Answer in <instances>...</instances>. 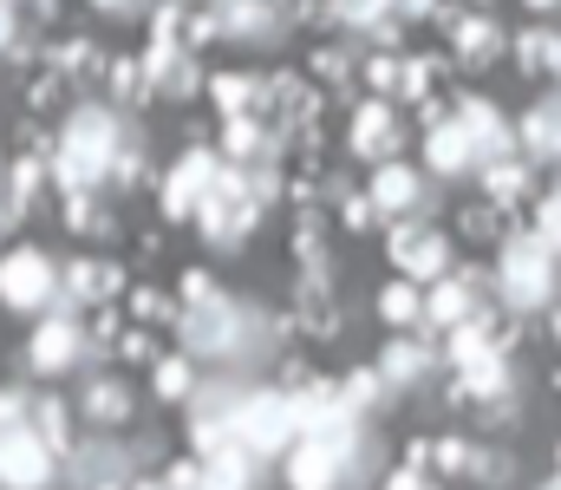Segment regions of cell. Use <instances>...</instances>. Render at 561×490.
<instances>
[{
  "label": "cell",
  "mask_w": 561,
  "mask_h": 490,
  "mask_svg": "<svg viewBox=\"0 0 561 490\" xmlns=\"http://www.w3.org/2000/svg\"><path fill=\"white\" fill-rule=\"evenodd\" d=\"M523 7H536V13H556L561 0H523Z\"/></svg>",
  "instance_id": "obj_33"
},
{
  "label": "cell",
  "mask_w": 561,
  "mask_h": 490,
  "mask_svg": "<svg viewBox=\"0 0 561 490\" xmlns=\"http://www.w3.org/2000/svg\"><path fill=\"white\" fill-rule=\"evenodd\" d=\"M340 392H346V406H353V412H366V406H373L379 392H392V386H386L379 373H353V379H340Z\"/></svg>",
  "instance_id": "obj_26"
},
{
  "label": "cell",
  "mask_w": 561,
  "mask_h": 490,
  "mask_svg": "<svg viewBox=\"0 0 561 490\" xmlns=\"http://www.w3.org/2000/svg\"><path fill=\"white\" fill-rule=\"evenodd\" d=\"M392 269L405 282H444L450 275V242L437 229H424V223H399L392 229Z\"/></svg>",
  "instance_id": "obj_6"
},
{
  "label": "cell",
  "mask_w": 561,
  "mask_h": 490,
  "mask_svg": "<svg viewBox=\"0 0 561 490\" xmlns=\"http://www.w3.org/2000/svg\"><path fill=\"white\" fill-rule=\"evenodd\" d=\"M216 26L229 39H242V46H280L287 39V13H280L275 0H222Z\"/></svg>",
  "instance_id": "obj_8"
},
{
  "label": "cell",
  "mask_w": 561,
  "mask_h": 490,
  "mask_svg": "<svg viewBox=\"0 0 561 490\" xmlns=\"http://www.w3.org/2000/svg\"><path fill=\"white\" fill-rule=\"evenodd\" d=\"M549 333H556V346H561V308H556V315H549Z\"/></svg>",
  "instance_id": "obj_34"
},
{
  "label": "cell",
  "mask_w": 561,
  "mask_h": 490,
  "mask_svg": "<svg viewBox=\"0 0 561 490\" xmlns=\"http://www.w3.org/2000/svg\"><path fill=\"white\" fill-rule=\"evenodd\" d=\"M386 490H431V485H424V471H419V465H399V471L386 478Z\"/></svg>",
  "instance_id": "obj_30"
},
{
  "label": "cell",
  "mask_w": 561,
  "mask_h": 490,
  "mask_svg": "<svg viewBox=\"0 0 561 490\" xmlns=\"http://www.w3.org/2000/svg\"><path fill=\"white\" fill-rule=\"evenodd\" d=\"M556 282H561V255L542 236H510L496 249V295L510 315L523 308H556Z\"/></svg>",
  "instance_id": "obj_3"
},
{
  "label": "cell",
  "mask_w": 561,
  "mask_h": 490,
  "mask_svg": "<svg viewBox=\"0 0 561 490\" xmlns=\"http://www.w3.org/2000/svg\"><path fill=\"white\" fill-rule=\"evenodd\" d=\"M470 138H477V151H483V163L496 158H516V132H510V118L490 105V99H457V112H450Z\"/></svg>",
  "instance_id": "obj_9"
},
{
  "label": "cell",
  "mask_w": 561,
  "mask_h": 490,
  "mask_svg": "<svg viewBox=\"0 0 561 490\" xmlns=\"http://www.w3.org/2000/svg\"><path fill=\"white\" fill-rule=\"evenodd\" d=\"M523 145H529V158L561 163V92H549V99L529 105V118H523Z\"/></svg>",
  "instance_id": "obj_17"
},
{
  "label": "cell",
  "mask_w": 561,
  "mask_h": 490,
  "mask_svg": "<svg viewBox=\"0 0 561 490\" xmlns=\"http://www.w3.org/2000/svg\"><path fill=\"white\" fill-rule=\"evenodd\" d=\"M203 490H262V458H249L242 445L209 452V465H203Z\"/></svg>",
  "instance_id": "obj_16"
},
{
  "label": "cell",
  "mask_w": 561,
  "mask_h": 490,
  "mask_svg": "<svg viewBox=\"0 0 561 490\" xmlns=\"http://www.w3.org/2000/svg\"><path fill=\"white\" fill-rule=\"evenodd\" d=\"M366 86H373V92H399V59H392V53H379V59L366 66Z\"/></svg>",
  "instance_id": "obj_28"
},
{
  "label": "cell",
  "mask_w": 561,
  "mask_h": 490,
  "mask_svg": "<svg viewBox=\"0 0 561 490\" xmlns=\"http://www.w3.org/2000/svg\"><path fill=\"white\" fill-rule=\"evenodd\" d=\"M373 445L359 438V425H340V432H300L287 445V485L294 490H353L366 485V465Z\"/></svg>",
  "instance_id": "obj_1"
},
{
  "label": "cell",
  "mask_w": 561,
  "mask_h": 490,
  "mask_svg": "<svg viewBox=\"0 0 561 490\" xmlns=\"http://www.w3.org/2000/svg\"><path fill=\"white\" fill-rule=\"evenodd\" d=\"M209 183H216V163L203 158V151H196V158H183V170L170 176V209H196V203L209 196Z\"/></svg>",
  "instance_id": "obj_21"
},
{
  "label": "cell",
  "mask_w": 561,
  "mask_h": 490,
  "mask_svg": "<svg viewBox=\"0 0 561 490\" xmlns=\"http://www.w3.org/2000/svg\"><path fill=\"white\" fill-rule=\"evenodd\" d=\"M333 20L340 26H359V33H373V39H399V0H333Z\"/></svg>",
  "instance_id": "obj_18"
},
{
  "label": "cell",
  "mask_w": 561,
  "mask_h": 490,
  "mask_svg": "<svg viewBox=\"0 0 561 490\" xmlns=\"http://www.w3.org/2000/svg\"><path fill=\"white\" fill-rule=\"evenodd\" d=\"M255 216H262L255 176H216V183H209V196H203V229H209L216 242H242V236L255 229Z\"/></svg>",
  "instance_id": "obj_5"
},
{
  "label": "cell",
  "mask_w": 561,
  "mask_h": 490,
  "mask_svg": "<svg viewBox=\"0 0 561 490\" xmlns=\"http://www.w3.org/2000/svg\"><path fill=\"white\" fill-rule=\"evenodd\" d=\"M366 196H373V209H386V216H419L424 209V176L412 163H379Z\"/></svg>",
  "instance_id": "obj_11"
},
{
  "label": "cell",
  "mask_w": 561,
  "mask_h": 490,
  "mask_svg": "<svg viewBox=\"0 0 561 490\" xmlns=\"http://www.w3.org/2000/svg\"><path fill=\"white\" fill-rule=\"evenodd\" d=\"M470 7H496V0H470Z\"/></svg>",
  "instance_id": "obj_35"
},
{
  "label": "cell",
  "mask_w": 561,
  "mask_h": 490,
  "mask_svg": "<svg viewBox=\"0 0 561 490\" xmlns=\"http://www.w3.org/2000/svg\"><path fill=\"white\" fill-rule=\"evenodd\" d=\"M444 0H399V20H424V13H437Z\"/></svg>",
  "instance_id": "obj_31"
},
{
  "label": "cell",
  "mask_w": 561,
  "mask_h": 490,
  "mask_svg": "<svg viewBox=\"0 0 561 490\" xmlns=\"http://www.w3.org/2000/svg\"><path fill=\"white\" fill-rule=\"evenodd\" d=\"M346 145H353V158H366V163H392V151H399V112H392L386 99L353 105V118H346Z\"/></svg>",
  "instance_id": "obj_7"
},
{
  "label": "cell",
  "mask_w": 561,
  "mask_h": 490,
  "mask_svg": "<svg viewBox=\"0 0 561 490\" xmlns=\"http://www.w3.org/2000/svg\"><path fill=\"white\" fill-rule=\"evenodd\" d=\"M431 458H437L450 478H477V485H503V478H510V465H503L490 445H463V438H444V445H431Z\"/></svg>",
  "instance_id": "obj_13"
},
{
  "label": "cell",
  "mask_w": 561,
  "mask_h": 490,
  "mask_svg": "<svg viewBox=\"0 0 561 490\" xmlns=\"http://www.w3.org/2000/svg\"><path fill=\"white\" fill-rule=\"evenodd\" d=\"M516 66H523V72H536V79H556V66H561V33H549V26H529V33H516Z\"/></svg>",
  "instance_id": "obj_20"
},
{
  "label": "cell",
  "mask_w": 561,
  "mask_h": 490,
  "mask_svg": "<svg viewBox=\"0 0 561 490\" xmlns=\"http://www.w3.org/2000/svg\"><path fill=\"white\" fill-rule=\"evenodd\" d=\"M556 458H561V452H556Z\"/></svg>",
  "instance_id": "obj_37"
},
{
  "label": "cell",
  "mask_w": 561,
  "mask_h": 490,
  "mask_svg": "<svg viewBox=\"0 0 561 490\" xmlns=\"http://www.w3.org/2000/svg\"><path fill=\"white\" fill-rule=\"evenodd\" d=\"M255 99H262V86H255V79H242V72H222V79H216V105H222V112L249 118V105H255Z\"/></svg>",
  "instance_id": "obj_24"
},
{
  "label": "cell",
  "mask_w": 561,
  "mask_h": 490,
  "mask_svg": "<svg viewBox=\"0 0 561 490\" xmlns=\"http://www.w3.org/2000/svg\"><path fill=\"white\" fill-rule=\"evenodd\" d=\"M229 151H236L242 163L249 158H275V145H268V132H262L255 118H236V125H229Z\"/></svg>",
  "instance_id": "obj_25"
},
{
  "label": "cell",
  "mask_w": 561,
  "mask_h": 490,
  "mask_svg": "<svg viewBox=\"0 0 561 490\" xmlns=\"http://www.w3.org/2000/svg\"><path fill=\"white\" fill-rule=\"evenodd\" d=\"M379 315H386L392 327H419V321H424V295H419V282H405V275H399V282H392V288L379 295Z\"/></svg>",
  "instance_id": "obj_23"
},
{
  "label": "cell",
  "mask_w": 561,
  "mask_h": 490,
  "mask_svg": "<svg viewBox=\"0 0 561 490\" xmlns=\"http://www.w3.org/2000/svg\"><path fill=\"white\" fill-rule=\"evenodd\" d=\"M163 392H190V366H163Z\"/></svg>",
  "instance_id": "obj_32"
},
{
  "label": "cell",
  "mask_w": 561,
  "mask_h": 490,
  "mask_svg": "<svg viewBox=\"0 0 561 490\" xmlns=\"http://www.w3.org/2000/svg\"><path fill=\"white\" fill-rule=\"evenodd\" d=\"M496 53H503L496 20H483V13H457V20H450V59H457V66H490Z\"/></svg>",
  "instance_id": "obj_14"
},
{
  "label": "cell",
  "mask_w": 561,
  "mask_h": 490,
  "mask_svg": "<svg viewBox=\"0 0 561 490\" xmlns=\"http://www.w3.org/2000/svg\"><path fill=\"white\" fill-rule=\"evenodd\" d=\"M300 432H294V399L287 392H242V406H236V419H229V445H242L249 458H275L287 452Z\"/></svg>",
  "instance_id": "obj_4"
},
{
  "label": "cell",
  "mask_w": 561,
  "mask_h": 490,
  "mask_svg": "<svg viewBox=\"0 0 561 490\" xmlns=\"http://www.w3.org/2000/svg\"><path fill=\"white\" fill-rule=\"evenodd\" d=\"M424 163H431L437 176H470V170H483V151H477V138H470L457 118H444V125L424 132Z\"/></svg>",
  "instance_id": "obj_10"
},
{
  "label": "cell",
  "mask_w": 561,
  "mask_h": 490,
  "mask_svg": "<svg viewBox=\"0 0 561 490\" xmlns=\"http://www.w3.org/2000/svg\"><path fill=\"white\" fill-rule=\"evenodd\" d=\"M424 366H431V353H424L419 340H392L386 353H379V379L392 386V392H405V386H419Z\"/></svg>",
  "instance_id": "obj_19"
},
{
  "label": "cell",
  "mask_w": 561,
  "mask_h": 490,
  "mask_svg": "<svg viewBox=\"0 0 561 490\" xmlns=\"http://www.w3.org/2000/svg\"><path fill=\"white\" fill-rule=\"evenodd\" d=\"M373 216H379V209H373V196H346V203H340V223H346V229H366Z\"/></svg>",
  "instance_id": "obj_29"
},
{
  "label": "cell",
  "mask_w": 561,
  "mask_h": 490,
  "mask_svg": "<svg viewBox=\"0 0 561 490\" xmlns=\"http://www.w3.org/2000/svg\"><path fill=\"white\" fill-rule=\"evenodd\" d=\"M457 379H463V392L477 399V406H490V399H510V360L496 353V346H483V353H470V360H457Z\"/></svg>",
  "instance_id": "obj_15"
},
{
  "label": "cell",
  "mask_w": 561,
  "mask_h": 490,
  "mask_svg": "<svg viewBox=\"0 0 561 490\" xmlns=\"http://www.w3.org/2000/svg\"><path fill=\"white\" fill-rule=\"evenodd\" d=\"M536 216H542V242H549V249L561 255V183L549 190V196H542V209H536Z\"/></svg>",
  "instance_id": "obj_27"
},
{
  "label": "cell",
  "mask_w": 561,
  "mask_h": 490,
  "mask_svg": "<svg viewBox=\"0 0 561 490\" xmlns=\"http://www.w3.org/2000/svg\"><path fill=\"white\" fill-rule=\"evenodd\" d=\"M556 79H561V66H556Z\"/></svg>",
  "instance_id": "obj_36"
},
{
  "label": "cell",
  "mask_w": 561,
  "mask_h": 490,
  "mask_svg": "<svg viewBox=\"0 0 561 490\" xmlns=\"http://www.w3.org/2000/svg\"><path fill=\"white\" fill-rule=\"evenodd\" d=\"M477 176H483V190H490V203H523V196H529V163H516V158H496V163H483Z\"/></svg>",
  "instance_id": "obj_22"
},
{
  "label": "cell",
  "mask_w": 561,
  "mask_h": 490,
  "mask_svg": "<svg viewBox=\"0 0 561 490\" xmlns=\"http://www.w3.org/2000/svg\"><path fill=\"white\" fill-rule=\"evenodd\" d=\"M190 340L209 360H268L275 353V321L229 301V295H203L196 315H190Z\"/></svg>",
  "instance_id": "obj_2"
},
{
  "label": "cell",
  "mask_w": 561,
  "mask_h": 490,
  "mask_svg": "<svg viewBox=\"0 0 561 490\" xmlns=\"http://www.w3.org/2000/svg\"><path fill=\"white\" fill-rule=\"evenodd\" d=\"M483 288H490V282H483V275H470V269H463V275H444V282L431 288L424 315H431L437 327H463L470 315H477V308H483V301H477Z\"/></svg>",
  "instance_id": "obj_12"
}]
</instances>
